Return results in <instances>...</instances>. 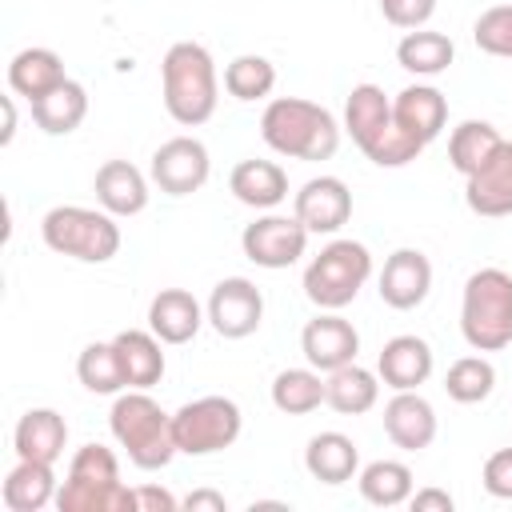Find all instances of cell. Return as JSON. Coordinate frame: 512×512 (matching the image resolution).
<instances>
[{"instance_id": "obj_1", "label": "cell", "mask_w": 512, "mask_h": 512, "mask_svg": "<svg viewBox=\"0 0 512 512\" xmlns=\"http://www.w3.org/2000/svg\"><path fill=\"white\" fill-rule=\"evenodd\" d=\"M160 96L176 124H208L220 104V76L212 52L196 40H176L160 60Z\"/></svg>"}, {"instance_id": "obj_2", "label": "cell", "mask_w": 512, "mask_h": 512, "mask_svg": "<svg viewBox=\"0 0 512 512\" xmlns=\"http://www.w3.org/2000/svg\"><path fill=\"white\" fill-rule=\"evenodd\" d=\"M260 136L276 156L288 160H332L340 148L336 116L304 96H276L260 116Z\"/></svg>"}, {"instance_id": "obj_3", "label": "cell", "mask_w": 512, "mask_h": 512, "mask_svg": "<svg viewBox=\"0 0 512 512\" xmlns=\"http://www.w3.org/2000/svg\"><path fill=\"white\" fill-rule=\"evenodd\" d=\"M108 428H112L116 444L124 448V456H128L140 472L168 468L172 456L180 452V448H176V436H172V412H164V408L148 396V388H124V392L112 400Z\"/></svg>"}, {"instance_id": "obj_4", "label": "cell", "mask_w": 512, "mask_h": 512, "mask_svg": "<svg viewBox=\"0 0 512 512\" xmlns=\"http://www.w3.org/2000/svg\"><path fill=\"white\" fill-rule=\"evenodd\" d=\"M344 128L356 140V148L372 164H380V168H404V164H412L424 152V144H416L408 132L396 128L392 100L376 84H356L348 92V100H344Z\"/></svg>"}, {"instance_id": "obj_5", "label": "cell", "mask_w": 512, "mask_h": 512, "mask_svg": "<svg viewBox=\"0 0 512 512\" xmlns=\"http://www.w3.org/2000/svg\"><path fill=\"white\" fill-rule=\"evenodd\" d=\"M60 512H136L132 488L120 480V460L104 444H84L68 460L56 492Z\"/></svg>"}, {"instance_id": "obj_6", "label": "cell", "mask_w": 512, "mask_h": 512, "mask_svg": "<svg viewBox=\"0 0 512 512\" xmlns=\"http://www.w3.org/2000/svg\"><path fill=\"white\" fill-rule=\"evenodd\" d=\"M460 336L472 352H500L512 344V276L504 268H476L464 280Z\"/></svg>"}, {"instance_id": "obj_7", "label": "cell", "mask_w": 512, "mask_h": 512, "mask_svg": "<svg viewBox=\"0 0 512 512\" xmlns=\"http://www.w3.org/2000/svg\"><path fill=\"white\" fill-rule=\"evenodd\" d=\"M40 240L56 256H72L80 264H108L120 252V224L104 208L56 204L40 220Z\"/></svg>"}, {"instance_id": "obj_8", "label": "cell", "mask_w": 512, "mask_h": 512, "mask_svg": "<svg viewBox=\"0 0 512 512\" xmlns=\"http://www.w3.org/2000/svg\"><path fill=\"white\" fill-rule=\"evenodd\" d=\"M368 276H372V252L360 240H332L308 260L304 296L320 312H340L360 296Z\"/></svg>"}, {"instance_id": "obj_9", "label": "cell", "mask_w": 512, "mask_h": 512, "mask_svg": "<svg viewBox=\"0 0 512 512\" xmlns=\"http://www.w3.org/2000/svg\"><path fill=\"white\" fill-rule=\"evenodd\" d=\"M244 416L232 396H196L172 412V436L184 456H212L240 440Z\"/></svg>"}, {"instance_id": "obj_10", "label": "cell", "mask_w": 512, "mask_h": 512, "mask_svg": "<svg viewBox=\"0 0 512 512\" xmlns=\"http://www.w3.org/2000/svg\"><path fill=\"white\" fill-rule=\"evenodd\" d=\"M308 236H312V232L296 220V212H292V216L268 212V216H256V220L240 232V248H244V256H248L256 268L280 272V268H292V264L304 256Z\"/></svg>"}, {"instance_id": "obj_11", "label": "cell", "mask_w": 512, "mask_h": 512, "mask_svg": "<svg viewBox=\"0 0 512 512\" xmlns=\"http://www.w3.org/2000/svg\"><path fill=\"white\" fill-rule=\"evenodd\" d=\"M208 172H212V160H208L204 140H196V136L164 140L152 152V164H148V176H152V184L164 196H192V192H200L208 184Z\"/></svg>"}, {"instance_id": "obj_12", "label": "cell", "mask_w": 512, "mask_h": 512, "mask_svg": "<svg viewBox=\"0 0 512 512\" xmlns=\"http://www.w3.org/2000/svg\"><path fill=\"white\" fill-rule=\"evenodd\" d=\"M204 312L224 340H244L264 324V296L248 276H224L212 288Z\"/></svg>"}, {"instance_id": "obj_13", "label": "cell", "mask_w": 512, "mask_h": 512, "mask_svg": "<svg viewBox=\"0 0 512 512\" xmlns=\"http://www.w3.org/2000/svg\"><path fill=\"white\" fill-rule=\"evenodd\" d=\"M292 212L308 232L332 236L348 224L352 216V192L340 176H312L300 184V192L292 196Z\"/></svg>"}, {"instance_id": "obj_14", "label": "cell", "mask_w": 512, "mask_h": 512, "mask_svg": "<svg viewBox=\"0 0 512 512\" xmlns=\"http://www.w3.org/2000/svg\"><path fill=\"white\" fill-rule=\"evenodd\" d=\"M300 352H304V360L316 368V372H336V368H344V364H352L356 360V352H360V332L352 328V320H344L340 312H320V316H312L308 324H304V332H300Z\"/></svg>"}, {"instance_id": "obj_15", "label": "cell", "mask_w": 512, "mask_h": 512, "mask_svg": "<svg viewBox=\"0 0 512 512\" xmlns=\"http://www.w3.org/2000/svg\"><path fill=\"white\" fill-rule=\"evenodd\" d=\"M376 284H380L376 292H380V300H384L388 308L412 312V308H420V304L428 300V292H432V264H428V256H424L420 248H396V252L384 260Z\"/></svg>"}, {"instance_id": "obj_16", "label": "cell", "mask_w": 512, "mask_h": 512, "mask_svg": "<svg viewBox=\"0 0 512 512\" xmlns=\"http://www.w3.org/2000/svg\"><path fill=\"white\" fill-rule=\"evenodd\" d=\"M464 204L484 220L512 216V140H500V148L464 176Z\"/></svg>"}, {"instance_id": "obj_17", "label": "cell", "mask_w": 512, "mask_h": 512, "mask_svg": "<svg viewBox=\"0 0 512 512\" xmlns=\"http://www.w3.org/2000/svg\"><path fill=\"white\" fill-rule=\"evenodd\" d=\"M432 368H436L432 344H428L424 336H412V332L392 336V340L380 348V356H376V376H380L392 392H412V388L428 384Z\"/></svg>"}, {"instance_id": "obj_18", "label": "cell", "mask_w": 512, "mask_h": 512, "mask_svg": "<svg viewBox=\"0 0 512 512\" xmlns=\"http://www.w3.org/2000/svg\"><path fill=\"white\" fill-rule=\"evenodd\" d=\"M392 120L400 132H408L416 144H432L448 124V100L432 84H408L392 96Z\"/></svg>"}, {"instance_id": "obj_19", "label": "cell", "mask_w": 512, "mask_h": 512, "mask_svg": "<svg viewBox=\"0 0 512 512\" xmlns=\"http://www.w3.org/2000/svg\"><path fill=\"white\" fill-rule=\"evenodd\" d=\"M148 180L152 176H144L128 160H104L92 176V192H96V204L104 212L124 220V216H140L148 208Z\"/></svg>"}, {"instance_id": "obj_20", "label": "cell", "mask_w": 512, "mask_h": 512, "mask_svg": "<svg viewBox=\"0 0 512 512\" xmlns=\"http://www.w3.org/2000/svg\"><path fill=\"white\" fill-rule=\"evenodd\" d=\"M384 436L404 452H424L436 440V408L420 396V388L392 392L384 404Z\"/></svg>"}, {"instance_id": "obj_21", "label": "cell", "mask_w": 512, "mask_h": 512, "mask_svg": "<svg viewBox=\"0 0 512 512\" xmlns=\"http://www.w3.org/2000/svg\"><path fill=\"white\" fill-rule=\"evenodd\" d=\"M208 320V312L200 308V300L188 288H160L148 304V328L164 340V344H188L196 340L200 324Z\"/></svg>"}, {"instance_id": "obj_22", "label": "cell", "mask_w": 512, "mask_h": 512, "mask_svg": "<svg viewBox=\"0 0 512 512\" xmlns=\"http://www.w3.org/2000/svg\"><path fill=\"white\" fill-rule=\"evenodd\" d=\"M68 444V424L56 408H28L12 428L16 460H44L56 464Z\"/></svg>"}, {"instance_id": "obj_23", "label": "cell", "mask_w": 512, "mask_h": 512, "mask_svg": "<svg viewBox=\"0 0 512 512\" xmlns=\"http://www.w3.org/2000/svg\"><path fill=\"white\" fill-rule=\"evenodd\" d=\"M228 192L256 212H272L288 200V172L276 160H240L228 176Z\"/></svg>"}, {"instance_id": "obj_24", "label": "cell", "mask_w": 512, "mask_h": 512, "mask_svg": "<svg viewBox=\"0 0 512 512\" xmlns=\"http://www.w3.org/2000/svg\"><path fill=\"white\" fill-rule=\"evenodd\" d=\"M304 468H308L312 480H320L328 488L348 484L360 472V448L344 432H316L304 448Z\"/></svg>"}, {"instance_id": "obj_25", "label": "cell", "mask_w": 512, "mask_h": 512, "mask_svg": "<svg viewBox=\"0 0 512 512\" xmlns=\"http://www.w3.org/2000/svg\"><path fill=\"white\" fill-rule=\"evenodd\" d=\"M120 368H124V384L128 388H152L164 380V352H160V336L148 328H124L112 336Z\"/></svg>"}, {"instance_id": "obj_26", "label": "cell", "mask_w": 512, "mask_h": 512, "mask_svg": "<svg viewBox=\"0 0 512 512\" xmlns=\"http://www.w3.org/2000/svg\"><path fill=\"white\" fill-rule=\"evenodd\" d=\"M56 472L44 460H16V468L4 476L0 500L8 512H40L48 504H56Z\"/></svg>"}, {"instance_id": "obj_27", "label": "cell", "mask_w": 512, "mask_h": 512, "mask_svg": "<svg viewBox=\"0 0 512 512\" xmlns=\"http://www.w3.org/2000/svg\"><path fill=\"white\" fill-rule=\"evenodd\" d=\"M68 72H64V60L52 52V48H20L12 60H8V88L16 96H24L28 104L40 100L44 92H52L56 84H64Z\"/></svg>"}, {"instance_id": "obj_28", "label": "cell", "mask_w": 512, "mask_h": 512, "mask_svg": "<svg viewBox=\"0 0 512 512\" xmlns=\"http://www.w3.org/2000/svg\"><path fill=\"white\" fill-rule=\"evenodd\" d=\"M28 108H32V120H36L40 132H48V136H68V132H76V128L84 124V116H88V92H84L80 80L68 76L64 84H56L52 92H44V96L32 100Z\"/></svg>"}, {"instance_id": "obj_29", "label": "cell", "mask_w": 512, "mask_h": 512, "mask_svg": "<svg viewBox=\"0 0 512 512\" xmlns=\"http://www.w3.org/2000/svg\"><path fill=\"white\" fill-rule=\"evenodd\" d=\"M324 380H328L324 404L332 412H340V416H364L380 400V376L368 372V368H360L356 360L344 364V368H336V372H328Z\"/></svg>"}, {"instance_id": "obj_30", "label": "cell", "mask_w": 512, "mask_h": 512, "mask_svg": "<svg viewBox=\"0 0 512 512\" xmlns=\"http://www.w3.org/2000/svg\"><path fill=\"white\" fill-rule=\"evenodd\" d=\"M452 60H456V44L444 32H432V28H412L396 44V64L412 76H424V80L448 72Z\"/></svg>"}, {"instance_id": "obj_31", "label": "cell", "mask_w": 512, "mask_h": 512, "mask_svg": "<svg viewBox=\"0 0 512 512\" xmlns=\"http://www.w3.org/2000/svg\"><path fill=\"white\" fill-rule=\"evenodd\" d=\"M356 488L372 508H400L408 504L412 488V468L404 460H372L356 472Z\"/></svg>"}, {"instance_id": "obj_32", "label": "cell", "mask_w": 512, "mask_h": 512, "mask_svg": "<svg viewBox=\"0 0 512 512\" xmlns=\"http://www.w3.org/2000/svg\"><path fill=\"white\" fill-rule=\"evenodd\" d=\"M324 392H328V380L312 364L308 368H284L272 380V404L284 416H308V412H316L324 404Z\"/></svg>"}, {"instance_id": "obj_33", "label": "cell", "mask_w": 512, "mask_h": 512, "mask_svg": "<svg viewBox=\"0 0 512 512\" xmlns=\"http://www.w3.org/2000/svg\"><path fill=\"white\" fill-rule=\"evenodd\" d=\"M500 132L488 124V120H460L448 136V164L460 172V176H472L496 148H500Z\"/></svg>"}, {"instance_id": "obj_34", "label": "cell", "mask_w": 512, "mask_h": 512, "mask_svg": "<svg viewBox=\"0 0 512 512\" xmlns=\"http://www.w3.org/2000/svg\"><path fill=\"white\" fill-rule=\"evenodd\" d=\"M76 376H80V384H84L88 392H96V396H120V392L128 388L112 340H92V344H84V352L76 356Z\"/></svg>"}, {"instance_id": "obj_35", "label": "cell", "mask_w": 512, "mask_h": 512, "mask_svg": "<svg viewBox=\"0 0 512 512\" xmlns=\"http://www.w3.org/2000/svg\"><path fill=\"white\" fill-rule=\"evenodd\" d=\"M276 88V64L268 56H256V52H244L236 60H228L224 68V92L240 104H252V100H264L272 96Z\"/></svg>"}, {"instance_id": "obj_36", "label": "cell", "mask_w": 512, "mask_h": 512, "mask_svg": "<svg viewBox=\"0 0 512 512\" xmlns=\"http://www.w3.org/2000/svg\"><path fill=\"white\" fill-rule=\"evenodd\" d=\"M492 388H496V368L484 356H460L444 376V392L456 404H480L492 396Z\"/></svg>"}, {"instance_id": "obj_37", "label": "cell", "mask_w": 512, "mask_h": 512, "mask_svg": "<svg viewBox=\"0 0 512 512\" xmlns=\"http://www.w3.org/2000/svg\"><path fill=\"white\" fill-rule=\"evenodd\" d=\"M472 40L480 52L488 56H500V60H512V4H492L476 16L472 24Z\"/></svg>"}, {"instance_id": "obj_38", "label": "cell", "mask_w": 512, "mask_h": 512, "mask_svg": "<svg viewBox=\"0 0 512 512\" xmlns=\"http://www.w3.org/2000/svg\"><path fill=\"white\" fill-rule=\"evenodd\" d=\"M380 12H384V20H388L392 28L412 32V28H424V24L432 20L436 0H380Z\"/></svg>"}, {"instance_id": "obj_39", "label": "cell", "mask_w": 512, "mask_h": 512, "mask_svg": "<svg viewBox=\"0 0 512 512\" xmlns=\"http://www.w3.org/2000/svg\"><path fill=\"white\" fill-rule=\"evenodd\" d=\"M484 492L496 500H512V448H496L480 468Z\"/></svg>"}, {"instance_id": "obj_40", "label": "cell", "mask_w": 512, "mask_h": 512, "mask_svg": "<svg viewBox=\"0 0 512 512\" xmlns=\"http://www.w3.org/2000/svg\"><path fill=\"white\" fill-rule=\"evenodd\" d=\"M132 500H136V512H176L180 508V500L168 488H156V484L132 488Z\"/></svg>"}, {"instance_id": "obj_41", "label": "cell", "mask_w": 512, "mask_h": 512, "mask_svg": "<svg viewBox=\"0 0 512 512\" xmlns=\"http://www.w3.org/2000/svg\"><path fill=\"white\" fill-rule=\"evenodd\" d=\"M408 504H412V512H452L456 508V500L444 488H416L408 496Z\"/></svg>"}, {"instance_id": "obj_42", "label": "cell", "mask_w": 512, "mask_h": 512, "mask_svg": "<svg viewBox=\"0 0 512 512\" xmlns=\"http://www.w3.org/2000/svg\"><path fill=\"white\" fill-rule=\"evenodd\" d=\"M180 508H188V512H224L228 500H224L220 492H212V488H196V492H188V496L180 500Z\"/></svg>"}, {"instance_id": "obj_43", "label": "cell", "mask_w": 512, "mask_h": 512, "mask_svg": "<svg viewBox=\"0 0 512 512\" xmlns=\"http://www.w3.org/2000/svg\"><path fill=\"white\" fill-rule=\"evenodd\" d=\"M12 136H16V104H12V96H4V132H0V144L8 148Z\"/></svg>"}]
</instances>
